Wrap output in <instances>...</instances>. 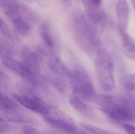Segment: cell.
Returning <instances> with one entry per match:
<instances>
[{"label": "cell", "instance_id": "8992f818", "mask_svg": "<svg viewBox=\"0 0 135 134\" xmlns=\"http://www.w3.org/2000/svg\"><path fill=\"white\" fill-rule=\"evenodd\" d=\"M117 27L120 35L126 33L129 23V9L127 0H119L116 5Z\"/></svg>", "mask_w": 135, "mask_h": 134}, {"label": "cell", "instance_id": "277c9868", "mask_svg": "<svg viewBox=\"0 0 135 134\" xmlns=\"http://www.w3.org/2000/svg\"><path fill=\"white\" fill-rule=\"evenodd\" d=\"M70 85L74 94L85 101H91L97 93L89 75L83 68L78 67L70 72Z\"/></svg>", "mask_w": 135, "mask_h": 134}, {"label": "cell", "instance_id": "ac0fdd59", "mask_svg": "<svg viewBox=\"0 0 135 134\" xmlns=\"http://www.w3.org/2000/svg\"><path fill=\"white\" fill-rule=\"evenodd\" d=\"M124 87L131 90H135V74L127 76L124 78Z\"/></svg>", "mask_w": 135, "mask_h": 134}, {"label": "cell", "instance_id": "e0dca14e", "mask_svg": "<svg viewBox=\"0 0 135 134\" xmlns=\"http://www.w3.org/2000/svg\"><path fill=\"white\" fill-rule=\"evenodd\" d=\"M51 65L52 67L53 68L54 70H55L56 72L60 74H69L70 72H68L65 66L59 61H58L57 60L52 61H51Z\"/></svg>", "mask_w": 135, "mask_h": 134}, {"label": "cell", "instance_id": "7c38bea8", "mask_svg": "<svg viewBox=\"0 0 135 134\" xmlns=\"http://www.w3.org/2000/svg\"><path fill=\"white\" fill-rule=\"evenodd\" d=\"M125 55L130 59L135 61V41L126 33L120 35Z\"/></svg>", "mask_w": 135, "mask_h": 134}, {"label": "cell", "instance_id": "2e32d148", "mask_svg": "<svg viewBox=\"0 0 135 134\" xmlns=\"http://www.w3.org/2000/svg\"><path fill=\"white\" fill-rule=\"evenodd\" d=\"M79 126L83 130L93 134H109L110 132L84 122L79 123Z\"/></svg>", "mask_w": 135, "mask_h": 134}, {"label": "cell", "instance_id": "4fadbf2b", "mask_svg": "<svg viewBox=\"0 0 135 134\" xmlns=\"http://www.w3.org/2000/svg\"><path fill=\"white\" fill-rule=\"evenodd\" d=\"M40 35L46 45L50 48H52L54 45V39L50 33V28L49 23L44 22L40 27Z\"/></svg>", "mask_w": 135, "mask_h": 134}, {"label": "cell", "instance_id": "d4e9b609", "mask_svg": "<svg viewBox=\"0 0 135 134\" xmlns=\"http://www.w3.org/2000/svg\"><path fill=\"white\" fill-rule=\"evenodd\" d=\"M23 1H24L29 3H32L33 2L32 0H23Z\"/></svg>", "mask_w": 135, "mask_h": 134}, {"label": "cell", "instance_id": "30bf717a", "mask_svg": "<svg viewBox=\"0 0 135 134\" xmlns=\"http://www.w3.org/2000/svg\"><path fill=\"white\" fill-rule=\"evenodd\" d=\"M23 64L32 71L38 73L39 70V64L37 57L29 50L24 49L21 52Z\"/></svg>", "mask_w": 135, "mask_h": 134}, {"label": "cell", "instance_id": "8fae6325", "mask_svg": "<svg viewBox=\"0 0 135 134\" xmlns=\"http://www.w3.org/2000/svg\"><path fill=\"white\" fill-rule=\"evenodd\" d=\"M83 100L73 94L69 98V102L72 107L81 115L90 117L93 115V112Z\"/></svg>", "mask_w": 135, "mask_h": 134}, {"label": "cell", "instance_id": "6da1fadb", "mask_svg": "<svg viewBox=\"0 0 135 134\" xmlns=\"http://www.w3.org/2000/svg\"><path fill=\"white\" fill-rule=\"evenodd\" d=\"M75 36L81 49L89 54H92L98 43L97 32L81 11L76 9L74 13Z\"/></svg>", "mask_w": 135, "mask_h": 134}, {"label": "cell", "instance_id": "d6986e66", "mask_svg": "<svg viewBox=\"0 0 135 134\" xmlns=\"http://www.w3.org/2000/svg\"><path fill=\"white\" fill-rule=\"evenodd\" d=\"M0 34L5 37L9 39H12V34L7 24L0 17Z\"/></svg>", "mask_w": 135, "mask_h": 134}, {"label": "cell", "instance_id": "ffe728a7", "mask_svg": "<svg viewBox=\"0 0 135 134\" xmlns=\"http://www.w3.org/2000/svg\"><path fill=\"white\" fill-rule=\"evenodd\" d=\"M22 131L24 134H39V131L31 126L25 125L22 127Z\"/></svg>", "mask_w": 135, "mask_h": 134}, {"label": "cell", "instance_id": "603a6c76", "mask_svg": "<svg viewBox=\"0 0 135 134\" xmlns=\"http://www.w3.org/2000/svg\"><path fill=\"white\" fill-rule=\"evenodd\" d=\"M93 1L96 4L100 6L102 0H93Z\"/></svg>", "mask_w": 135, "mask_h": 134}, {"label": "cell", "instance_id": "ba28073f", "mask_svg": "<svg viewBox=\"0 0 135 134\" xmlns=\"http://www.w3.org/2000/svg\"><path fill=\"white\" fill-rule=\"evenodd\" d=\"M4 13L21 36L24 37L30 36L31 32L30 24L18 13L12 10L5 11Z\"/></svg>", "mask_w": 135, "mask_h": 134}, {"label": "cell", "instance_id": "7402d4cb", "mask_svg": "<svg viewBox=\"0 0 135 134\" xmlns=\"http://www.w3.org/2000/svg\"><path fill=\"white\" fill-rule=\"evenodd\" d=\"M123 127L128 133L135 134V127L127 123L123 124Z\"/></svg>", "mask_w": 135, "mask_h": 134}, {"label": "cell", "instance_id": "5bb4252c", "mask_svg": "<svg viewBox=\"0 0 135 134\" xmlns=\"http://www.w3.org/2000/svg\"><path fill=\"white\" fill-rule=\"evenodd\" d=\"M15 53V49L10 42L6 39L0 38V55L11 57Z\"/></svg>", "mask_w": 135, "mask_h": 134}, {"label": "cell", "instance_id": "5b68a950", "mask_svg": "<svg viewBox=\"0 0 135 134\" xmlns=\"http://www.w3.org/2000/svg\"><path fill=\"white\" fill-rule=\"evenodd\" d=\"M12 97L25 108L36 113L44 116H48L50 114L49 109L35 97H29L17 94H13Z\"/></svg>", "mask_w": 135, "mask_h": 134}, {"label": "cell", "instance_id": "3957f363", "mask_svg": "<svg viewBox=\"0 0 135 134\" xmlns=\"http://www.w3.org/2000/svg\"><path fill=\"white\" fill-rule=\"evenodd\" d=\"M94 68L100 87L106 93L112 92L115 86L114 65L111 56L106 50L98 51L94 60Z\"/></svg>", "mask_w": 135, "mask_h": 134}, {"label": "cell", "instance_id": "9c48e42d", "mask_svg": "<svg viewBox=\"0 0 135 134\" xmlns=\"http://www.w3.org/2000/svg\"><path fill=\"white\" fill-rule=\"evenodd\" d=\"M45 121L55 128L69 133H84L72 123L61 118L44 116Z\"/></svg>", "mask_w": 135, "mask_h": 134}, {"label": "cell", "instance_id": "44dd1931", "mask_svg": "<svg viewBox=\"0 0 135 134\" xmlns=\"http://www.w3.org/2000/svg\"><path fill=\"white\" fill-rule=\"evenodd\" d=\"M11 126L5 120L0 119V133H6L11 130Z\"/></svg>", "mask_w": 135, "mask_h": 134}, {"label": "cell", "instance_id": "cb8c5ba5", "mask_svg": "<svg viewBox=\"0 0 135 134\" xmlns=\"http://www.w3.org/2000/svg\"><path fill=\"white\" fill-rule=\"evenodd\" d=\"M132 5L135 13V0H131Z\"/></svg>", "mask_w": 135, "mask_h": 134}, {"label": "cell", "instance_id": "7a4b0ae2", "mask_svg": "<svg viewBox=\"0 0 135 134\" xmlns=\"http://www.w3.org/2000/svg\"><path fill=\"white\" fill-rule=\"evenodd\" d=\"M101 111L114 121H135V111L123 99L110 95H100L97 98Z\"/></svg>", "mask_w": 135, "mask_h": 134}, {"label": "cell", "instance_id": "9a60e30c", "mask_svg": "<svg viewBox=\"0 0 135 134\" xmlns=\"http://www.w3.org/2000/svg\"><path fill=\"white\" fill-rule=\"evenodd\" d=\"M0 108L9 109H16L18 105L12 99L0 92Z\"/></svg>", "mask_w": 135, "mask_h": 134}, {"label": "cell", "instance_id": "52a82bcc", "mask_svg": "<svg viewBox=\"0 0 135 134\" xmlns=\"http://www.w3.org/2000/svg\"><path fill=\"white\" fill-rule=\"evenodd\" d=\"M1 60L6 67L22 76L26 81H30L33 78L34 72L28 70L23 64L12 58V57L2 56Z\"/></svg>", "mask_w": 135, "mask_h": 134}]
</instances>
